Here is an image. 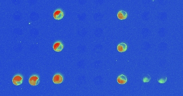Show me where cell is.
<instances>
[{"mask_svg":"<svg viewBox=\"0 0 183 96\" xmlns=\"http://www.w3.org/2000/svg\"><path fill=\"white\" fill-rule=\"evenodd\" d=\"M39 79L37 76H33L30 77L29 80V83L33 86L37 85L39 83Z\"/></svg>","mask_w":183,"mask_h":96,"instance_id":"1","label":"cell"},{"mask_svg":"<svg viewBox=\"0 0 183 96\" xmlns=\"http://www.w3.org/2000/svg\"><path fill=\"white\" fill-rule=\"evenodd\" d=\"M22 77L20 75H17L13 77L12 80V82L13 84L15 85H19L22 83Z\"/></svg>","mask_w":183,"mask_h":96,"instance_id":"2","label":"cell"},{"mask_svg":"<svg viewBox=\"0 0 183 96\" xmlns=\"http://www.w3.org/2000/svg\"><path fill=\"white\" fill-rule=\"evenodd\" d=\"M54 18L56 20H60L63 18L64 13L61 10H56L54 13Z\"/></svg>","mask_w":183,"mask_h":96,"instance_id":"3","label":"cell"},{"mask_svg":"<svg viewBox=\"0 0 183 96\" xmlns=\"http://www.w3.org/2000/svg\"><path fill=\"white\" fill-rule=\"evenodd\" d=\"M53 49L56 52H60L63 49V45L62 43L59 42H56L54 44Z\"/></svg>","mask_w":183,"mask_h":96,"instance_id":"4","label":"cell"},{"mask_svg":"<svg viewBox=\"0 0 183 96\" xmlns=\"http://www.w3.org/2000/svg\"><path fill=\"white\" fill-rule=\"evenodd\" d=\"M53 81L55 84L61 83L63 82V77L59 74H56L53 77Z\"/></svg>","mask_w":183,"mask_h":96,"instance_id":"5","label":"cell"},{"mask_svg":"<svg viewBox=\"0 0 183 96\" xmlns=\"http://www.w3.org/2000/svg\"><path fill=\"white\" fill-rule=\"evenodd\" d=\"M117 50L120 52H123L126 51L127 45L124 43H122L117 45Z\"/></svg>","mask_w":183,"mask_h":96,"instance_id":"6","label":"cell"},{"mask_svg":"<svg viewBox=\"0 0 183 96\" xmlns=\"http://www.w3.org/2000/svg\"><path fill=\"white\" fill-rule=\"evenodd\" d=\"M117 82L120 84H124L127 82L126 77L124 75H121L119 76L117 78Z\"/></svg>","mask_w":183,"mask_h":96,"instance_id":"7","label":"cell"},{"mask_svg":"<svg viewBox=\"0 0 183 96\" xmlns=\"http://www.w3.org/2000/svg\"><path fill=\"white\" fill-rule=\"evenodd\" d=\"M127 17V13L124 11H120L117 13V17L119 19L124 20Z\"/></svg>","mask_w":183,"mask_h":96,"instance_id":"8","label":"cell"},{"mask_svg":"<svg viewBox=\"0 0 183 96\" xmlns=\"http://www.w3.org/2000/svg\"><path fill=\"white\" fill-rule=\"evenodd\" d=\"M158 81L159 83H165L167 81V77H162L161 78H160V79H159Z\"/></svg>","mask_w":183,"mask_h":96,"instance_id":"9","label":"cell"},{"mask_svg":"<svg viewBox=\"0 0 183 96\" xmlns=\"http://www.w3.org/2000/svg\"><path fill=\"white\" fill-rule=\"evenodd\" d=\"M150 77L149 76H145L143 78V81L144 82H148L150 81Z\"/></svg>","mask_w":183,"mask_h":96,"instance_id":"10","label":"cell"}]
</instances>
